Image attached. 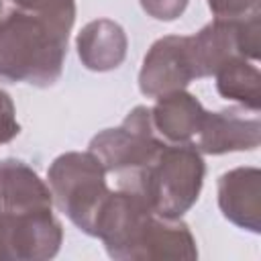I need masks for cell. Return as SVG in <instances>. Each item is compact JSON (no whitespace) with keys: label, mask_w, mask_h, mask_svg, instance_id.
Wrapping results in <instances>:
<instances>
[{"label":"cell","mask_w":261,"mask_h":261,"mask_svg":"<svg viewBox=\"0 0 261 261\" xmlns=\"http://www.w3.org/2000/svg\"><path fill=\"white\" fill-rule=\"evenodd\" d=\"M20 133V124L16 120V108L12 98L0 88V145L10 143Z\"/></svg>","instance_id":"16"},{"label":"cell","mask_w":261,"mask_h":261,"mask_svg":"<svg viewBox=\"0 0 261 261\" xmlns=\"http://www.w3.org/2000/svg\"><path fill=\"white\" fill-rule=\"evenodd\" d=\"M0 12H2V0H0Z\"/></svg>","instance_id":"17"},{"label":"cell","mask_w":261,"mask_h":261,"mask_svg":"<svg viewBox=\"0 0 261 261\" xmlns=\"http://www.w3.org/2000/svg\"><path fill=\"white\" fill-rule=\"evenodd\" d=\"M259 14L249 18H214L190 35L198 77H210L234 57L259 59Z\"/></svg>","instance_id":"6"},{"label":"cell","mask_w":261,"mask_h":261,"mask_svg":"<svg viewBox=\"0 0 261 261\" xmlns=\"http://www.w3.org/2000/svg\"><path fill=\"white\" fill-rule=\"evenodd\" d=\"M216 90L222 98L234 100L249 110H259V67L255 61L245 57H234L218 67L214 73Z\"/></svg>","instance_id":"12"},{"label":"cell","mask_w":261,"mask_h":261,"mask_svg":"<svg viewBox=\"0 0 261 261\" xmlns=\"http://www.w3.org/2000/svg\"><path fill=\"white\" fill-rule=\"evenodd\" d=\"M204 173L206 163L192 141L165 143L149 165L118 188L141 194L159 216L181 218L198 202Z\"/></svg>","instance_id":"2"},{"label":"cell","mask_w":261,"mask_h":261,"mask_svg":"<svg viewBox=\"0 0 261 261\" xmlns=\"http://www.w3.org/2000/svg\"><path fill=\"white\" fill-rule=\"evenodd\" d=\"M69 29L18 8L0 18V80L53 86L67 55Z\"/></svg>","instance_id":"1"},{"label":"cell","mask_w":261,"mask_h":261,"mask_svg":"<svg viewBox=\"0 0 261 261\" xmlns=\"http://www.w3.org/2000/svg\"><path fill=\"white\" fill-rule=\"evenodd\" d=\"M216 18H249L259 14V0H208Z\"/></svg>","instance_id":"14"},{"label":"cell","mask_w":261,"mask_h":261,"mask_svg":"<svg viewBox=\"0 0 261 261\" xmlns=\"http://www.w3.org/2000/svg\"><path fill=\"white\" fill-rule=\"evenodd\" d=\"M75 45L84 67L92 71H112L124 61L128 39L118 22L96 18L77 33Z\"/></svg>","instance_id":"11"},{"label":"cell","mask_w":261,"mask_h":261,"mask_svg":"<svg viewBox=\"0 0 261 261\" xmlns=\"http://www.w3.org/2000/svg\"><path fill=\"white\" fill-rule=\"evenodd\" d=\"M165 143L151 122V108L135 106L120 126L92 137L88 151L100 159L106 173H114L118 184H124L149 165Z\"/></svg>","instance_id":"4"},{"label":"cell","mask_w":261,"mask_h":261,"mask_svg":"<svg viewBox=\"0 0 261 261\" xmlns=\"http://www.w3.org/2000/svg\"><path fill=\"white\" fill-rule=\"evenodd\" d=\"M14 8L45 16L71 31L75 20V0H10Z\"/></svg>","instance_id":"13"},{"label":"cell","mask_w":261,"mask_h":261,"mask_svg":"<svg viewBox=\"0 0 261 261\" xmlns=\"http://www.w3.org/2000/svg\"><path fill=\"white\" fill-rule=\"evenodd\" d=\"M204 114L206 110L194 94L175 90L157 96V102L151 108V122L163 141L188 143L200 130Z\"/></svg>","instance_id":"10"},{"label":"cell","mask_w":261,"mask_h":261,"mask_svg":"<svg viewBox=\"0 0 261 261\" xmlns=\"http://www.w3.org/2000/svg\"><path fill=\"white\" fill-rule=\"evenodd\" d=\"M141 8L155 20H175L184 14L190 0H139Z\"/></svg>","instance_id":"15"},{"label":"cell","mask_w":261,"mask_h":261,"mask_svg":"<svg viewBox=\"0 0 261 261\" xmlns=\"http://www.w3.org/2000/svg\"><path fill=\"white\" fill-rule=\"evenodd\" d=\"M247 110L245 106H232L220 112H206L196 133V149L206 155L257 149L261 139L259 110Z\"/></svg>","instance_id":"8"},{"label":"cell","mask_w":261,"mask_h":261,"mask_svg":"<svg viewBox=\"0 0 261 261\" xmlns=\"http://www.w3.org/2000/svg\"><path fill=\"white\" fill-rule=\"evenodd\" d=\"M192 80H198V71L190 35H167L157 39L147 51L139 71V88L147 98L186 90Z\"/></svg>","instance_id":"7"},{"label":"cell","mask_w":261,"mask_h":261,"mask_svg":"<svg viewBox=\"0 0 261 261\" xmlns=\"http://www.w3.org/2000/svg\"><path fill=\"white\" fill-rule=\"evenodd\" d=\"M61 222L53 210H12L0 204V261H45L59 253Z\"/></svg>","instance_id":"5"},{"label":"cell","mask_w":261,"mask_h":261,"mask_svg":"<svg viewBox=\"0 0 261 261\" xmlns=\"http://www.w3.org/2000/svg\"><path fill=\"white\" fill-rule=\"evenodd\" d=\"M49 190L57 208L86 234H96L98 214L110 194L106 169L90 151H67L53 159Z\"/></svg>","instance_id":"3"},{"label":"cell","mask_w":261,"mask_h":261,"mask_svg":"<svg viewBox=\"0 0 261 261\" xmlns=\"http://www.w3.org/2000/svg\"><path fill=\"white\" fill-rule=\"evenodd\" d=\"M218 208L239 228L261 230V171L237 167L218 177Z\"/></svg>","instance_id":"9"}]
</instances>
